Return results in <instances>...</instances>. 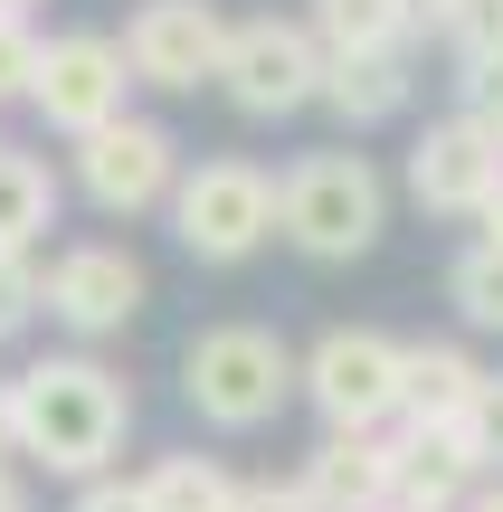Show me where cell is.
<instances>
[{
  "mask_svg": "<svg viewBox=\"0 0 503 512\" xmlns=\"http://www.w3.org/2000/svg\"><path fill=\"white\" fill-rule=\"evenodd\" d=\"M0 437L38 475L95 484V475H114V456L133 437V389L95 351H38L29 370L0 380Z\"/></svg>",
  "mask_w": 503,
  "mask_h": 512,
  "instance_id": "1",
  "label": "cell"
},
{
  "mask_svg": "<svg viewBox=\"0 0 503 512\" xmlns=\"http://www.w3.org/2000/svg\"><path fill=\"white\" fill-rule=\"evenodd\" d=\"M390 228V181L371 171V152L333 143V152H304V162L276 171V238L314 266H352V256L380 247Z\"/></svg>",
  "mask_w": 503,
  "mask_h": 512,
  "instance_id": "2",
  "label": "cell"
},
{
  "mask_svg": "<svg viewBox=\"0 0 503 512\" xmlns=\"http://www.w3.org/2000/svg\"><path fill=\"white\" fill-rule=\"evenodd\" d=\"M181 399H190V418L219 427V437L276 427L285 399H295V351H285V332H266V323H209V332H190Z\"/></svg>",
  "mask_w": 503,
  "mask_h": 512,
  "instance_id": "3",
  "label": "cell"
},
{
  "mask_svg": "<svg viewBox=\"0 0 503 512\" xmlns=\"http://www.w3.org/2000/svg\"><path fill=\"white\" fill-rule=\"evenodd\" d=\"M399 361H409V342H390L371 323H333L314 351H295V399L323 418V437H390Z\"/></svg>",
  "mask_w": 503,
  "mask_h": 512,
  "instance_id": "4",
  "label": "cell"
},
{
  "mask_svg": "<svg viewBox=\"0 0 503 512\" xmlns=\"http://www.w3.org/2000/svg\"><path fill=\"white\" fill-rule=\"evenodd\" d=\"M171 238L200 266H247L266 238H276V171L266 162H238V152H209L200 171H181L171 190Z\"/></svg>",
  "mask_w": 503,
  "mask_h": 512,
  "instance_id": "5",
  "label": "cell"
},
{
  "mask_svg": "<svg viewBox=\"0 0 503 512\" xmlns=\"http://www.w3.org/2000/svg\"><path fill=\"white\" fill-rule=\"evenodd\" d=\"M219 95L247 114V124H285L323 95V38L285 10L228 19V57H219Z\"/></svg>",
  "mask_w": 503,
  "mask_h": 512,
  "instance_id": "6",
  "label": "cell"
},
{
  "mask_svg": "<svg viewBox=\"0 0 503 512\" xmlns=\"http://www.w3.org/2000/svg\"><path fill=\"white\" fill-rule=\"evenodd\" d=\"M181 143H171V124H152V114H114L105 133H86V143H67V181L86 209H105V219H152V209H171V190H181Z\"/></svg>",
  "mask_w": 503,
  "mask_h": 512,
  "instance_id": "7",
  "label": "cell"
},
{
  "mask_svg": "<svg viewBox=\"0 0 503 512\" xmlns=\"http://www.w3.org/2000/svg\"><path fill=\"white\" fill-rule=\"evenodd\" d=\"M29 105H38V124L67 133V143H86V133H105L114 114H133L124 38H114V29H57V38H38Z\"/></svg>",
  "mask_w": 503,
  "mask_h": 512,
  "instance_id": "8",
  "label": "cell"
},
{
  "mask_svg": "<svg viewBox=\"0 0 503 512\" xmlns=\"http://www.w3.org/2000/svg\"><path fill=\"white\" fill-rule=\"evenodd\" d=\"M143 294H152L143 256L114 247V238H76V247H57L48 266H38V313H48L57 332H76V342L124 332L133 313H143Z\"/></svg>",
  "mask_w": 503,
  "mask_h": 512,
  "instance_id": "9",
  "label": "cell"
},
{
  "mask_svg": "<svg viewBox=\"0 0 503 512\" xmlns=\"http://www.w3.org/2000/svg\"><path fill=\"white\" fill-rule=\"evenodd\" d=\"M219 57H228V10L219 0H133V19H124L133 86L200 95V86H219Z\"/></svg>",
  "mask_w": 503,
  "mask_h": 512,
  "instance_id": "10",
  "label": "cell"
},
{
  "mask_svg": "<svg viewBox=\"0 0 503 512\" xmlns=\"http://www.w3.org/2000/svg\"><path fill=\"white\" fill-rule=\"evenodd\" d=\"M494 190H503L494 124H475V114H437V124L409 143V200L428 209V219H475Z\"/></svg>",
  "mask_w": 503,
  "mask_h": 512,
  "instance_id": "11",
  "label": "cell"
},
{
  "mask_svg": "<svg viewBox=\"0 0 503 512\" xmlns=\"http://www.w3.org/2000/svg\"><path fill=\"white\" fill-rule=\"evenodd\" d=\"M485 465L466 456V427H390V503L418 512H466Z\"/></svg>",
  "mask_w": 503,
  "mask_h": 512,
  "instance_id": "12",
  "label": "cell"
},
{
  "mask_svg": "<svg viewBox=\"0 0 503 512\" xmlns=\"http://www.w3.org/2000/svg\"><path fill=\"white\" fill-rule=\"evenodd\" d=\"M295 484L314 512H390V437H323Z\"/></svg>",
  "mask_w": 503,
  "mask_h": 512,
  "instance_id": "13",
  "label": "cell"
},
{
  "mask_svg": "<svg viewBox=\"0 0 503 512\" xmlns=\"http://www.w3.org/2000/svg\"><path fill=\"white\" fill-rule=\"evenodd\" d=\"M409 95H418L409 57H323V95L314 105L333 114L342 133H380V124L409 114Z\"/></svg>",
  "mask_w": 503,
  "mask_h": 512,
  "instance_id": "14",
  "label": "cell"
},
{
  "mask_svg": "<svg viewBox=\"0 0 503 512\" xmlns=\"http://www.w3.org/2000/svg\"><path fill=\"white\" fill-rule=\"evenodd\" d=\"M57 209H67V171H57L48 152L0 143V256H38L48 228H57Z\"/></svg>",
  "mask_w": 503,
  "mask_h": 512,
  "instance_id": "15",
  "label": "cell"
},
{
  "mask_svg": "<svg viewBox=\"0 0 503 512\" xmlns=\"http://www.w3.org/2000/svg\"><path fill=\"white\" fill-rule=\"evenodd\" d=\"M475 380H485V361L466 342H409V361H399V427H456Z\"/></svg>",
  "mask_w": 503,
  "mask_h": 512,
  "instance_id": "16",
  "label": "cell"
},
{
  "mask_svg": "<svg viewBox=\"0 0 503 512\" xmlns=\"http://www.w3.org/2000/svg\"><path fill=\"white\" fill-rule=\"evenodd\" d=\"M304 29L323 38V57H409L428 19H418V0H314Z\"/></svg>",
  "mask_w": 503,
  "mask_h": 512,
  "instance_id": "17",
  "label": "cell"
},
{
  "mask_svg": "<svg viewBox=\"0 0 503 512\" xmlns=\"http://www.w3.org/2000/svg\"><path fill=\"white\" fill-rule=\"evenodd\" d=\"M133 484H143L152 512H238V475L219 456H152Z\"/></svg>",
  "mask_w": 503,
  "mask_h": 512,
  "instance_id": "18",
  "label": "cell"
},
{
  "mask_svg": "<svg viewBox=\"0 0 503 512\" xmlns=\"http://www.w3.org/2000/svg\"><path fill=\"white\" fill-rule=\"evenodd\" d=\"M447 304H456L466 332H503V247L475 238L466 256H456V266H447Z\"/></svg>",
  "mask_w": 503,
  "mask_h": 512,
  "instance_id": "19",
  "label": "cell"
},
{
  "mask_svg": "<svg viewBox=\"0 0 503 512\" xmlns=\"http://www.w3.org/2000/svg\"><path fill=\"white\" fill-rule=\"evenodd\" d=\"M418 19L456 48V67L466 57H503V0H418Z\"/></svg>",
  "mask_w": 503,
  "mask_h": 512,
  "instance_id": "20",
  "label": "cell"
},
{
  "mask_svg": "<svg viewBox=\"0 0 503 512\" xmlns=\"http://www.w3.org/2000/svg\"><path fill=\"white\" fill-rule=\"evenodd\" d=\"M466 456L485 465V475H503V370H485V380H475V399H466Z\"/></svg>",
  "mask_w": 503,
  "mask_h": 512,
  "instance_id": "21",
  "label": "cell"
},
{
  "mask_svg": "<svg viewBox=\"0 0 503 512\" xmlns=\"http://www.w3.org/2000/svg\"><path fill=\"white\" fill-rule=\"evenodd\" d=\"M38 323V256H0V342Z\"/></svg>",
  "mask_w": 503,
  "mask_h": 512,
  "instance_id": "22",
  "label": "cell"
},
{
  "mask_svg": "<svg viewBox=\"0 0 503 512\" xmlns=\"http://www.w3.org/2000/svg\"><path fill=\"white\" fill-rule=\"evenodd\" d=\"M29 76H38V29L0 19V105H29Z\"/></svg>",
  "mask_w": 503,
  "mask_h": 512,
  "instance_id": "23",
  "label": "cell"
},
{
  "mask_svg": "<svg viewBox=\"0 0 503 512\" xmlns=\"http://www.w3.org/2000/svg\"><path fill=\"white\" fill-rule=\"evenodd\" d=\"M456 114H475V124L503 114V57H466L456 67Z\"/></svg>",
  "mask_w": 503,
  "mask_h": 512,
  "instance_id": "24",
  "label": "cell"
},
{
  "mask_svg": "<svg viewBox=\"0 0 503 512\" xmlns=\"http://www.w3.org/2000/svg\"><path fill=\"white\" fill-rule=\"evenodd\" d=\"M67 512H152V503H143V484L95 475V484H76V503H67Z\"/></svg>",
  "mask_w": 503,
  "mask_h": 512,
  "instance_id": "25",
  "label": "cell"
},
{
  "mask_svg": "<svg viewBox=\"0 0 503 512\" xmlns=\"http://www.w3.org/2000/svg\"><path fill=\"white\" fill-rule=\"evenodd\" d=\"M238 512H314L304 484H238Z\"/></svg>",
  "mask_w": 503,
  "mask_h": 512,
  "instance_id": "26",
  "label": "cell"
},
{
  "mask_svg": "<svg viewBox=\"0 0 503 512\" xmlns=\"http://www.w3.org/2000/svg\"><path fill=\"white\" fill-rule=\"evenodd\" d=\"M475 238H485V247H503V190H494L485 209H475Z\"/></svg>",
  "mask_w": 503,
  "mask_h": 512,
  "instance_id": "27",
  "label": "cell"
},
{
  "mask_svg": "<svg viewBox=\"0 0 503 512\" xmlns=\"http://www.w3.org/2000/svg\"><path fill=\"white\" fill-rule=\"evenodd\" d=\"M466 512H503V475H485V484H475V494H466Z\"/></svg>",
  "mask_w": 503,
  "mask_h": 512,
  "instance_id": "28",
  "label": "cell"
},
{
  "mask_svg": "<svg viewBox=\"0 0 503 512\" xmlns=\"http://www.w3.org/2000/svg\"><path fill=\"white\" fill-rule=\"evenodd\" d=\"M0 512H29V484H19L10 465H0Z\"/></svg>",
  "mask_w": 503,
  "mask_h": 512,
  "instance_id": "29",
  "label": "cell"
},
{
  "mask_svg": "<svg viewBox=\"0 0 503 512\" xmlns=\"http://www.w3.org/2000/svg\"><path fill=\"white\" fill-rule=\"evenodd\" d=\"M0 19H38V0H0Z\"/></svg>",
  "mask_w": 503,
  "mask_h": 512,
  "instance_id": "30",
  "label": "cell"
},
{
  "mask_svg": "<svg viewBox=\"0 0 503 512\" xmlns=\"http://www.w3.org/2000/svg\"><path fill=\"white\" fill-rule=\"evenodd\" d=\"M494 143H503V114H494Z\"/></svg>",
  "mask_w": 503,
  "mask_h": 512,
  "instance_id": "31",
  "label": "cell"
},
{
  "mask_svg": "<svg viewBox=\"0 0 503 512\" xmlns=\"http://www.w3.org/2000/svg\"><path fill=\"white\" fill-rule=\"evenodd\" d=\"M390 512H418V503H390Z\"/></svg>",
  "mask_w": 503,
  "mask_h": 512,
  "instance_id": "32",
  "label": "cell"
}]
</instances>
